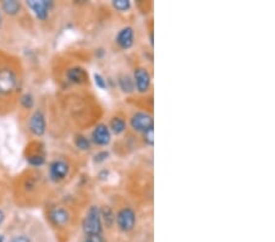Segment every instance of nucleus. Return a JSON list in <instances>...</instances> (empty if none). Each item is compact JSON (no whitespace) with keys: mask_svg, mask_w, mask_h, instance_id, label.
Segmentation results:
<instances>
[{"mask_svg":"<svg viewBox=\"0 0 275 242\" xmlns=\"http://www.w3.org/2000/svg\"><path fill=\"white\" fill-rule=\"evenodd\" d=\"M27 163L32 166H42L45 163V158L43 154L36 152V153H31L27 157Z\"/></svg>","mask_w":275,"mask_h":242,"instance_id":"obj_19","label":"nucleus"},{"mask_svg":"<svg viewBox=\"0 0 275 242\" xmlns=\"http://www.w3.org/2000/svg\"><path fill=\"white\" fill-rule=\"evenodd\" d=\"M93 81H95V84L99 89H103V91H104V89L108 88L107 79H105L102 74H99V72H96V74H93Z\"/></svg>","mask_w":275,"mask_h":242,"instance_id":"obj_20","label":"nucleus"},{"mask_svg":"<svg viewBox=\"0 0 275 242\" xmlns=\"http://www.w3.org/2000/svg\"><path fill=\"white\" fill-rule=\"evenodd\" d=\"M49 179L53 182L58 183L64 181L70 174V164L64 159H55L49 164L48 168Z\"/></svg>","mask_w":275,"mask_h":242,"instance_id":"obj_6","label":"nucleus"},{"mask_svg":"<svg viewBox=\"0 0 275 242\" xmlns=\"http://www.w3.org/2000/svg\"><path fill=\"white\" fill-rule=\"evenodd\" d=\"M21 104L25 109H32L35 105V99H33L32 94L26 93L21 97Z\"/></svg>","mask_w":275,"mask_h":242,"instance_id":"obj_22","label":"nucleus"},{"mask_svg":"<svg viewBox=\"0 0 275 242\" xmlns=\"http://www.w3.org/2000/svg\"><path fill=\"white\" fill-rule=\"evenodd\" d=\"M109 157H110L109 152L99 151L95 154V157H93V161H95L96 164H102L104 163V161H107L108 159H109Z\"/></svg>","mask_w":275,"mask_h":242,"instance_id":"obj_23","label":"nucleus"},{"mask_svg":"<svg viewBox=\"0 0 275 242\" xmlns=\"http://www.w3.org/2000/svg\"><path fill=\"white\" fill-rule=\"evenodd\" d=\"M100 217H102L103 226L107 229H113L115 226V212L110 205L104 204L100 207Z\"/></svg>","mask_w":275,"mask_h":242,"instance_id":"obj_15","label":"nucleus"},{"mask_svg":"<svg viewBox=\"0 0 275 242\" xmlns=\"http://www.w3.org/2000/svg\"><path fill=\"white\" fill-rule=\"evenodd\" d=\"M129 125L131 130L136 134H143V132L148 131L149 129L154 127V119L153 115L148 111L138 110L135 111L129 119Z\"/></svg>","mask_w":275,"mask_h":242,"instance_id":"obj_3","label":"nucleus"},{"mask_svg":"<svg viewBox=\"0 0 275 242\" xmlns=\"http://www.w3.org/2000/svg\"><path fill=\"white\" fill-rule=\"evenodd\" d=\"M132 80H134L135 89L138 94H147L152 89V75L147 67H135Z\"/></svg>","mask_w":275,"mask_h":242,"instance_id":"obj_4","label":"nucleus"},{"mask_svg":"<svg viewBox=\"0 0 275 242\" xmlns=\"http://www.w3.org/2000/svg\"><path fill=\"white\" fill-rule=\"evenodd\" d=\"M137 224V214L134 208L121 207L115 213V226L122 234H130Z\"/></svg>","mask_w":275,"mask_h":242,"instance_id":"obj_2","label":"nucleus"},{"mask_svg":"<svg viewBox=\"0 0 275 242\" xmlns=\"http://www.w3.org/2000/svg\"><path fill=\"white\" fill-rule=\"evenodd\" d=\"M28 127L35 136H43L45 134V130H47V121H45L44 114L40 110H36L30 118Z\"/></svg>","mask_w":275,"mask_h":242,"instance_id":"obj_10","label":"nucleus"},{"mask_svg":"<svg viewBox=\"0 0 275 242\" xmlns=\"http://www.w3.org/2000/svg\"><path fill=\"white\" fill-rule=\"evenodd\" d=\"M91 142L92 144L98 147L109 146L113 140V134L110 131L109 126L105 122H99L95 126V129L91 132Z\"/></svg>","mask_w":275,"mask_h":242,"instance_id":"obj_5","label":"nucleus"},{"mask_svg":"<svg viewBox=\"0 0 275 242\" xmlns=\"http://www.w3.org/2000/svg\"><path fill=\"white\" fill-rule=\"evenodd\" d=\"M11 242H31V239L26 235H18L11 239Z\"/></svg>","mask_w":275,"mask_h":242,"instance_id":"obj_25","label":"nucleus"},{"mask_svg":"<svg viewBox=\"0 0 275 242\" xmlns=\"http://www.w3.org/2000/svg\"><path fill=\"white\" fill-rule=\"evenodd\" d=\"M49 219L54 226L64 229L72 222V215L69 209L64 207H55L49 212Z\"/></svg>","mask_w":275,"mask_h":242,"instance_id":"obj_7","label":"nucleus"},{"mask_svg":"<svg viewBox=\"0 0 275 242\" xmlns=\"http://www.w3.org/2000/svg\"><path fill=\"white\" fill-rule=\"evenodd\" d=\"M66 79L70 83L84 84L88 83V72L84 67L74 66L66 71Z\"/></svg>","mask_w":275,"mask_h":242,"instance_id":"obj_12","label":"nucleus"},{"mask_svg":"<svg viewBox=\"0 0 275 242\" xmlns=\"http://www.w3.org/2000/svg\"><path fill=\"white\" fill-rule=\"evenodd\" d=\"M4 218H5V217H4V213L1 212V210H0V224H1V222H4Z\"/></svg>","mask_w":275,"mask_h":242,"instance_id":"obj_26","label":"nucleus"},{"mask_svg":"<svg viewBox=\"0 0 275 242\" xmlns=\"http://www.w3.org/2000/svg\"><path fill=\"white\" fill-rule=\"evenodd\" d=\"M112 5L119 13H126L131 9L132 3L130 0H113Z\"/></svg>","mask_w":275,"mask_h":242,"instance_id":"obj_18","label":"nucleus"},{"mask_svg":"<svg viewBox=\"0 0 275 242\" xmlns=\"http://www.w3.org/2000/svg\"><path fill=\"white\" fill-rule=\"evenodd\" d=\"M118 81V86H119V89L125 94H132L136 92L135 89V83L134 80H132V76L127 74H119L117 77Z\"/></svg>","mask_w":275,"mask_h":242,"instance_id":"obj_14","label":"nucleus"},{"mask_svg":"<svg viewBox=\"0 0 275 242\" xmlns=\"http://www.w3.org/2000/svg\"><path fill=\"white\" fill-rule=\"evenodd\" d=\"M108 126H109L113 135H115V136H121L127 130V121L125 120L124 116L118 115L117 114V115L110 118Z\"/></svg>","mask_w":275,"mask_h":242,"instance_id":"obj_13","label":"nucleus"},{"mask_svg":"<svg viewBox=\"0 0 275 242\" xmlns=\"http://www.w3.org/2000/svg\"><path fill=\"white\" fill-rule=\"evenodd\" d=\"M142 140H143V143L148 147H153L154 144V127L153 129H149L148 131L143 132L142 134Z\"/></svg>","mask_w":275,"mask_h":242,"instance_id":"obj_21","label":"nucleus"},{"mask_svg":"<svg viewBox=\"0 0 275 242\" xmlns=\"http://www.w3.org/2000/svg\"><path fill=\"white\" fill-rule=\"evenodd\" d=\"M74 143L75 146H76V148L82 152H89L92 149V146H93L91 140H89V137L84 136V135L82 134H79L75 136Z\"/></svg>","mask_w":275,"mask_h":242,"instance_id":"obj_16","label":"nucleus"},{"mask_svg":"<svg viewBox=\"0 0 275 242\" xmlns=\"http://www.w3.org/2000/svg\"><path fill=\"white\" fill-rule=\"evenodd\" d=\"M1 8L8 15H18L21 10V4L15 0H5L1 3Z\"/></svg>","mask_w":275,"mask_h":242,"instance_id":"obj_17","label":"nucleus"},{"mask_svg":"<svg viewBox=\"0 0 275 242\" xmlns=\"http://www.w3.org/2000/svg\"><path fill=\"white\" fill-rule=\"evenodd\" d=\"M83 242H107L104 235H89L84 236Z\"/></svg>","mask_w":275,"mask_h":242,"instance_id":"obj_24","label":"nucleus"},{"mask_svg":"<svg viewBox=\"0 0 275 242\" xmlns=\"http://www.w3.org/2000/svg\"><path fill=\"white\" fill-rule=\"evenodd\" d=\"M18 80L15 74L11 70L3 69L0 70V92L1 93H9L15 88Z\"/></svg>","mask_w":275,"mask_h":242,"instance_id":"obj_11","label":"nucleus"},{"mask_svg":"<svg viewBox=\"0 0 275 242\" xmlns=\"http://www.w3.org/2000/svg\"><path fill=\"white\" fill-rule=\"evenodd\" d=\"M27 6L33 11L38 20L45 21L49 18V13L54 6V3L47 0H28Z\"/></svg>","mask_w":275,"mask_h":242,"instance_id":"obj_9","label":"nucleus"},{"mask_svg":"<svg viewBox=\"0 0 275 242\" xmlns=\"http://www.w3.org/2000/svg\"><path fill=\"white\" fill-rule=\"evenodd\" d=\"M82 232L84 236L89 235H104V226L100 217V207L98 204L89 205L82 219Z\"/></svg>","mask_w":275,"mask_h":242,"instance_id":"obj_1","label":"nucleus"},{"mask_svg":"<svg viewBox=\"0 0 275 242\" xmlns=\"http://www.w3.org/2000/svg\"><path fill=\"white\" fill-rule=\"evenodd\" d=\"M115 43L121 50H129L135 44V30L131 26H125L118 31Z\"/></svg>","mask_w":275,"mask_h":242,"instance_id":"obj_8","label":"nucleus"}]
</instances>
